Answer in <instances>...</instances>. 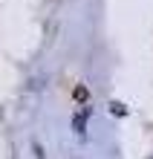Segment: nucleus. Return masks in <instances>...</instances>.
<instances>
[{
	"mask_svg": "<svg viewBox=\"0 0 153 159\" xmlns=\"http://www.w3.org/2000/svg\"><path fill=\"white\" fill-rule=\"evenodd\" d=\"M75 98H87V90H84V87H75Z\"/></svg>",
	"mask_w": 153,
	"mask_h": 159,
	"instance_id": "nucleus-1",
	"label": "nucleus"
}]
</instances>
